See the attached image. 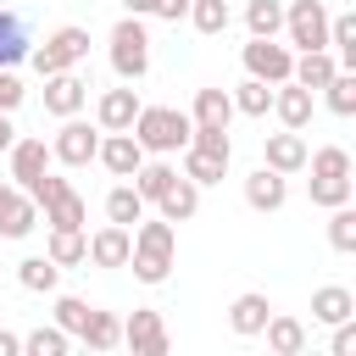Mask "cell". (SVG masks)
Here are the masks:
<instances>
[{
    "instance_id": "1",
    "label": "cell",
    "mask_w": 356,
    "mask_h": 356,
    "mask_svg": "<svg viewBox=\"0 0 356 356\" xmlns=\"http://www.w3.org/2000/svg\"><path fill=\"white\" fill-rule=\"evenodd\" d=\"M172 256H178V222H167V217H139V222H134V250H128L134 278L150 284V289L167 284Z\"/></svg>"
},
{
    "instance_id": "2",
    "label": "cell",
    "mask_w": 356,
    "mask_h": 356,
    "mask_svg": "<svg viewBox=\"0 0 356 356\" xmlns=\"http://www.w3.org/2000/svg\"><path fill=\"white\" fill-rule=\"evenodd\" d=\"M189 111H178V106H139L134 111V122H128V134L145 145V156H172V150H184L189 145Z\"/></svg>"
},
{
    "instance_id": "3",
    "label": "cell",
    "mask_w": 356,
    "mask_h": 356,
    "mask_svg": "<svg viewBox=\"0 0 356 356\" xmlns=\"http://www.w3.org/2000/svg\"><path fill=\"white\" fill-rule=\"evenodd\" d=\"M111 72H117L122 83H139V78L150 72V33H145V22L128 17V11H122V22L111 28Z\"/></svg>"
},
{
    "instance_id": "4",
    "label": "cell",
    "mask_w": 356,
    "mask_h": 356,
    "mask_svg": "<svg viewBox=\"0 0 356 356\" xmlns=\"http://www.w3.org/2000/svg\"><path fill=\"white\" fill-rule=\"evenodd\" d=\"M83 56H89V28H78V22H61L44 44H33V50H28V61H33V72H39V78L67 72V67H78Z\"/></svg>"
},
{
    "instance_id": "5",
    "label": "cell",
    "mask_w": 356,
    "mask_h": 356,
    "mask_svg": "<svg viewBox=\"0 0 356 356\" xmlns=\"http://www.w3.org/2000/svg\"><path fill=\"white\" fill-rule=\"evenodd\" d=\"M284 33L295 50H328V6L323 0H289L284 6Z\"/></svg>"
},
{
    "instance_id": "6",
    "label": "cell",
    "mask_w": 356,
    "mask_h": 356,
    "mask_svg": "<svg viewBox=\"0 0 356 356\" xmlns=\"http://www.w3.org/2000/svg\"><path fill=\"white\" fill-rule=\"evenodd\" d=\"M95 150H100V128H89L83 117H61V128H56V139H50V161H61V167H89Z\"/></svg>"
},
{
    "instance_id": "7",
    "label": "cell",
    "mask_w": 356,
    "mask_h": 356,
    "mask_svg": "<svg viewBox=\"0 0 356 356\" xmlns=\"http://www.w3.org/2000/svg\"><path fill=\"white\" fill-rule=\"evenodd\" d=\"M239 61H245L250 78H261V83H284L289 67H295V50L278 44V33H273V39H256V33H250V44L239 50Z\"/></svg>"
},
{
    "instance_id": "8",
    "label": "cell",
    "mask_w": 356,
    "mask_h": 356,
    "mask_svg": "<svg viewBox=\"0 0 356 356\" xmlns=\"http://www.w3.org/2000/svg\"><path fill=\"white\" fill-rule=\"evenodd\" d=\"M83 106H89V83L78 78V67L44 78V111H50V117H78Z\"/></svg>"
},
{
    "instance_id": "9",
    "label": "cell",
    "mask_w": 356,
    "mask_h": 356,
    "mask_svg": "<svg viewBox=\"0 0 356 356\" xmlns=\"http://www.w3.org/2000/svg\"><path fill=\"white\" fill-rule=\"evenodd\" d=\"M95 161H100L111 178H134V172H139V161H145V145H139L128 128H117V134H100Z\"/></svg>"
},
{
    "instance_id": "10",
    "label": "cell",
    "mask_w": 356,
    "mask_h": 356,
    "mask_svg": "<svg viewBox=\"0 0 356 356\" xmlns=\"http://www.w3.org/2000/svg\"><path fill=\"white\" fill-rule=\"evenodd\" d=\"M122 345H128V350H145V356H161V350L172 345V334H167V323H161V312H150V306H139L134 317H122Z\"/></svg>"
},
{
    "instance_id": "11",
    "label": "cell",
    "mask_w": 356,
    "mask_h": 356,
    "mask_svg": "<svg viewBox=\"0 0 356 356\" xmlns=\"http://www.w3.org/2000/svg\"><path fill=\"white\" fill-rule=\"evenodd\" d=\"M33 222H39L33 195H28V189H17V184H0V239H28V234H33Z\"/></svg>"
},
{
    "instance_id": "12",
    "label": "cell",
    "mask_w": 356,
    "mask_h": 356,
    "mask_svg": "<svg viewBox=\"0 0 356 356\" xmlns=\"http://www.w3.org/2000/svg\"><path fill=\"white\" fill-rule=\"evenodd\" d=\"M261 167H273V172H306V139L295 134V128H284V134H267L261 139Z\"/></svg>"
},
{
    "instance_id": "13",
    "label": "cell",
    "mask_w": 356,
    "mask_h": 356,
    "mask_svg": "<svg viewBox=\"0 0 356 356\" xmlns=\"http://www.w3.org/2000/svg\"><path fill=\"white\" fill-rule=\"evenodd\" d=\"M284 200H289V178H284V172L256 167V172L245 178V206H250V211H284Z\"/></svg>"
},
{
    "instance_id": "14",
    "label": "cell",
    "mask_w": 356,
    "mask_h": 356,
    "mask_svg": "<svg viewBox=\"0 0 356 356\" xmlns=\"http://www.w3.org/2000/svg\"><path fill=\"white\" fill-rule=\"evenodd\" d=\"M150 206H156V217H167V222H189V217L200 211V184L178 172V178H172V184H167Z\"/></svg>"
},
{
    "instance_id": "15",
    "label": "cell",
    "mask_w": 356,
    "mask_h": 356,
    "mask_svg": "<svg viewBox=\"0 0 356 356\" xmlns=\"http://www.w3.org/2000/svg\"><path fill=\"white\" fill-rule=\"evenodd\" d=\"M128 250H134V228L122 222H106L89 234V261L95 267H128Z\"/></svg>"
},
{
    "instance_id": "16",
    "label": "cell",
    "mask_w": 356,
    "mask_h": 356,
    "mask_svg": "<svg viewBox=\"0 0 356 356\" xmlns=\"http://www.w3.org/2000/svg\"><path fill=\"white\" fill-rule=\"evenodd\" d=\"M134 111H139V95H134V83H122V89H106V95L95 100V128H100V134H117V128H128V122H134Z\"/></svg>"
},
{
    "instance_id": "17",
    "label": "cell",
    "mask_w": 356,
    "mask_h": 356,
    "mask_svg": "<svg viewBox=\"0 0 356 356\" xmlns=\"http://www.w3.org/2000/svg\"><path fill=\"white\" fill-rule=\"evenodd\" d=\"M273 111H278V122H284V128L306 134V122H312V89H300L295 78L273 83Z\"/></svg>"
},
{
    "instance_id": "18",
    "label": "cell",
    "mask_w": 356,
    "mask_h": 356,
    "mask_svg": "<svg viewBox=\"0 0 356 356\" xmlns=\"http://www.w3.org/2000/svg\"><path fill=\"white\" fill-rule=\"evenodd\" d=\"M267 317H273V300H267L261 289H245V295H234V306H228V328H234L239 339H256Z\"/></svg>"
},
{
    "instance_id": "19",
    "label": "cell",
    "mask_w": 356,
    "mask_h": 356,
    "mask_svg": "<svg viewBox=\"0 0 356 356\" xmlns=\"http://www.w3.org/2000/svg\"><path fill=\"white\" fill-rule=\"evenodd\" d=\"M6 156H11V184H17V189H28V184L50 167V145H44V139H11Z\"/></svg>"
},
{
    "instance_id": "20",
    "label": "cell",
    "mask_w": 356,
    "mask_h": 356,
    "mask_svg": "<svg viewBox=\"0 0 356 356\" xmlns=\"http://www.w3.org/2000/svg\"><path fill=\"white\" fill-rule=\"evenodd\" d=\"M189 122H195V128H228V122H234V100H228V89H217V83L195 89Z\"/></svg>"
},
{
    "instance_id": "21",
    "label": "cell",
    "mask_w": 356,
    "mask_h": 356,
    "mask_svg": "<svg viewBox=\"0 0 356 356\" xmlns=\"http://www.w3.org/2000/svg\"><path fill=\"white\" fill-rule=\"evenodd\" d=\"M228 161H234V150H206V145H184V178H195L200 189H206V184H222Z\"/></svg>"
},
{
    "instance_id": "22",
    "label": "cell",
    "mask_w": 356,
    "mask_h": 356,
    "mask_svg": "<svg viewBox=\"0 0 356 356\" xmlns=\"http://www.w3.org/2000/svg\"><path fill=\"white\" fill-rule=\"evenodd\" d=\"M261 339H267V350H273V356H300V350H306V323H300V317L273 312V317L261 323Z\"/></svg>"
},
{
    "instance_id": "23",
    "label": "cell",
    "mask_w": 356,
    "mask_h": 356,
    "mask_svg": "<svg viewBox=\"0 0 356 356\" xmlns=\"http://www.w3.org/2000/svg\"><path fill=\"white\" fill-rule=\"evenodd\" d=\"M28 50H33V39H28V17L11 11V6H0V67L28 61Z\"/></svg>"
},
{
    "instance_id": "24",
    "label": "cell",
    "mask_w": 356,
    "mask_h": 356,
    "mask_svg": "<svg viewBox=\"0 0 356 356\" xmlns=\"http://www.w3.org/2000/svg\"><path fill=\"white\" fill-rule=\"evenodd\" d=\"M345 317H356V295L345 289V284H323V289H312V323H345Z\"/></svg>"
},
{
    "instance_id": "25",
    "label": "cell",
    "mask_w": 356,
    "mask_h": 356,
    "mask_svg": "<svg viewBox=\"0 0 356 356\" xmlns=\"http://www.w3.org/2000/svg\"><path fill=\"white\" fill-rule=\"evenodd\" d=\"M334 72H339L334 50H300V56H295V67H289V78H295L300 89H312V95H317V89H323Z\"/></svg>"
},
{
    "instance_id": "26",
    "label": "cell",
    "mask_w": 356,
    "mask_h": 356,
    "mask_svg": "<svg viewBox=\"0 0 356 356\" xmlns=\"http://www.w3.org/2000/svg\"><path fill=\"white\" fill-rule=\"evenodd\" d=\"M78 345H89V350H117V345H122V317L89 306V317H83V328H78Z\"/></svg>"
},
{
    "instance_id": "27",
    "label": "cell",
    "mask_w": 356,
    "mask_h": 356,
    "mask_svg": "<svg viewBox=\"0 0 356 356\" xmlns=\"http://www.w3.org/2000/svg\"><path fill=\"white\" fill-rule=\"evenodd\" d=\"M44 256H50L56 267H78V261H89V234H83V228H50Z\"/></svg>"
},
{
    "instance_id": "28",
    "label": "cell",
    "mask_w": 356,
    "mask_h": 356,
    "mask_svg": "<svg viewBox=\"0 0 356 356\" xmlns=\"http://www.w3.org/2000/svg\"><path fill=\"white\" fill-rule=\"evenodd\" d=\"M17 284H22L28 295H56L61 267H56L50 256H22V261H17Z\"/></svg>"
},
{
    "instance_id": "29",
    "label": "cell",
    "mask_w": 356,
    "mask_h": 356,
    "mask_svg": "<svg viewBox=\"0 0 356 356\" xmlns=\"http://www.w3.org/2000/svg\"><path fill=\"white\" fill-rule=\"evenodd\" d=\"M145 211H150V200H145L134 184H117V189L106 195V222H122V228H134Z\"/></svg>"
},
{
    "instance_id": "30",
    "label": "cell",
    "mask_w": 356,
    "mask_h": 356,
    "mask_svg": "<svg viewBox=\"0 0 356 356\" xmlns=\"http://www.w3.org/2000/svg\"><path fill=\"white\" fill-rule=\"evenodd\" d=\"M39 211H44V222H50V228H83V217H89V200H83L78 189H61V195H56L50 206H39Z\"/></svg>"
},
{
    "instance_id": "31",
    "label": "cell",
    "mask_w": 356,
    "mask_h": 356,
    "mask_svg": "<svg viewBox=\"0 0 356 356\" xmlns=\"http://www.w3.org/2000/svg\"><path fill=\"white\" fill-rule=\"evenodd\" d=\"M184 17H189V22H195V33H206V39L228 33V22H234L228 0H189V11H184Z\"/></svg>"
},
{
    "instance_id": "32",
    "label": "cell",
    "mask_w": 356,
    "mask_h": 356,
    "mask_svg": "<svg viewBox=\"0 0 356 356\" xmlns=\"http://www.w3.org/2000/svg\"><path fill=\"white\" fill-rule=\"evenodd\" d=\"M323 100L334 117H356V67H339L328 83H323Z\"/></svg>"
},
{
    "instance_id": "33",
    "label": "cell",
    "mask_w": 356,
    "mask_h": 356,
    "mask_svg": "<svg viewBox=\"0 0 356 356\" xmlns=\"http://www.w3.org/2000/svg\"><path fill=\"white\" fill-rule=\"evenodd\" d=\"M228 100H234V117H267V111H273V83L245 78V83H239Z\"/></svg>"
},
{
    "instance_id": "34",
    "label": "cell",
    "mask_w": 356,
    "mask_h": 356,
    "mask_svg": "<svg viewBox=\"0 0 356 356\" xmlns=\"http://www.w3.org/2000/svg\"><path fill=\"white\" fill-rule=\"evenodd\" d=\"M245 28H250L256 39L284 33V0H245Z\"/></svg>"
},
{
    "instance_id": "35",
    "label": "cell",
    "mask_w": 356,
    "mask_h": 356,
    "mask_svg": "<svg viewBox=\"0 0 356 356\" xmlns=\"http://www.w3.org/2000/svg\"><path fill=\"white\" fill-rule=\"evenodd\" d=\"M328 50H339V56H334L339 67H356V17H350V11L328 17Z\"/></svg>"
},
{
    "instance_id": "36",
    "label": "cell",
    "mask_w": 356,
    "mask_h": 356,
    "mask_svg": "<svg viewBox=\"0 0 356 356\" xmlns=\"http://www.w3.org/2000/svg\"><path fill=\"white\" fill-rule=\"evenodd\" d=\"M306 167H312V178H350V150H345V145L306 150Z\"/></svg>"
},
{
    "instance_id": "37",
    "label": "cell",
    "mask_w": 356,
    "mask_h": 356,
    "mask_svg": "<svg viewBox=\"0 0 356 356\" xmlns=\"http://www.w3.org/2000/svg\"><path fill=\"white\" fill-rule=\"evenodd\" d=\"M328 245H334L339 256L356 250V206H350V200H345V206H328Z\"/></svg>"
},
{
    "instance_id": "38",
    "label": "cell",
    "mask_w": 356,
    "mask_h": 356,
    "mask_svg": "<svg viewBox=\"0 0 356 356\" xmlns=\"http://www.w3.org/2000/svg\"><path fill=\"white\" fill-rule=\"evenodd\" d=\"M22 350H28V356H67V350H72V334L50 323V328H33V334H22Z\"/></svg>"
},
{
    "instance_id": "39",
    "label": "cell",
    "mask_w": 356,
    "mask_h": 356,
    "mask_svg": "<svg viewBox=\"0 0 356 356\" xmlns=\"http://www.w3.org/2000/svg\"><path fill=\"white\" fill-rule=\"evenodd\" d=\"M306 195H312V206H345L350 195H356V184L350 178H306Z\"/></svg>"
},
{
    "instance_id": "40",
    "label": "cell",
    "mask_w": 356,
    "mask_h": 356,
    "mask_svg": "<svg viewBox=\"0 0 356 356\" xmlns=\"http://www.w3.org/2000/svg\"><path fill=\"white\" fill-rule=\"evenodd\" d=\"M178 178V167H167V161H139V172H134V189L145 195V200H156L167 184Z\"/></svg>"
},
{
    "instance_id": "41",
    "label": "cell",
    "mask_w": 356,
    "mask_h": 356,
    "mask_svg": "<svg viewBox=\"0 0 356 356\" xmlns=\"http://www.w3.org/2000/svg\"><path fill=\"white\" fill-rule=\"evenodd\" d=\"M83 317H89V300H78V295H56V328H67V334L78 339Z\"/></svg>"
},
{
    "instance_id": "42",
    "label": "cell",
    "mask_w": 356,
    "mask_h": 356,
    "mask_svg": "<svg viewBox=\"0 0 356 356\" xmlns=\"http://www.w3.org/2000/svg\"><path fill=\"white\" fill-rule=\"evenodd\" d=\"M22 95H28V89H22V78H17L11 67H0V111H17V106H22Z\"/></svg>"
},
{
    "instance_id": "43",
    "label": "cell",
    "mask_w": 356,
    "mask_h": 356,
    "mask_svg": "<svg viewBox=\"0 0 356 356\" xmlns=\"http://www.w3.org/2000/svg\"><path fill=\"white\" fill-rule=\"evenodd\" d=\"M328 350H334V356H356V323H350V317H345V323H334Z\"/></svg>"
},
{
    "instance_id": "44",
    "label": "cell",
    "mask_w": 356,
    "mask_h": 356,
    "mask_svg": "<svg viewBox=\"0 0 356 356\" xmlns=\"http://www.w3.org/2000/svg\"><path fill=\"white\" fill-rule=\"evenodd\" d=\"M184 11H189V0H156L150 6V17H161V22H178Z\"/></svg>"
},
{
    "instance_id": "45",
    "label": "cell",
    "mask_w": 356,
    "mask_h": 356,
    "mask_svg": "<svg viewBox=\"0 0 356 356\" xmlns=\"http://www.w3.org/2000/svg\"><path fill=\"white\" fill-rule=\"evenodd\" d=\"M0 356H22V334H11V328H0Z\"/></svg>"
},
{
    "instance_id": "46",
    "label": "cell",
    "mask_w": 356,
    "mask_h": 356,
    "mask_svg": "<svg viewBox=\"0 0 356 356\" xmlns=\"http://www.w3.org/2000/svg\"><path fill=\"white\" fill-rule=\"evenodd\" d=\"M11 139H17V128H11V111H0V150H11Z\"/></svg>"
},
{
    "instance_id": "47",
    "label": "cell",
    "mask_w": 356,
    "mask_h": 356,
    "mask_svg": "<svg viewBox=\"0 0 356 356\" xmlns=\"http://www.w3.org/2000/svg\"><path fill=\"white\" fill-rule=\"evenodd\" d=\"M150 6H156V0H122V11H128V17H150Z\"/></svg>"
},
{
    "instance_id": "48",
    "label": "cell",
    "mask_w": 356,
    "mask_h": 356,
    "mask_svg": "<svg viewBox=\"0 0 356 356\" xmlns=\"http://www.w3.org/2000/svg\"><path fill=\"white\" fill-rule=\"evenodd\" d=\"M0 6H6V0H0Z\"/></svg>"
}]
</instances>
